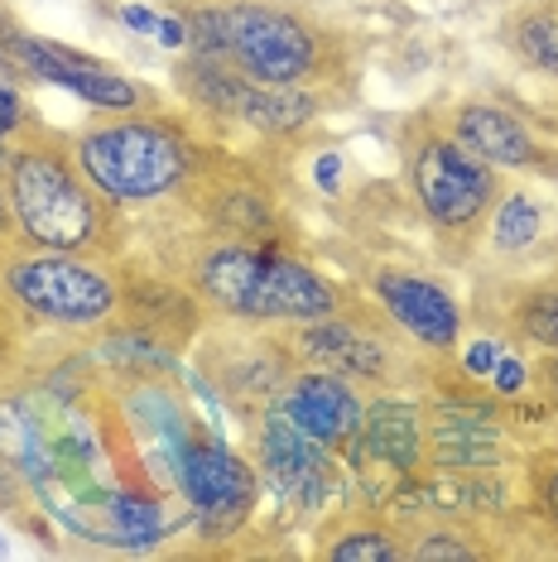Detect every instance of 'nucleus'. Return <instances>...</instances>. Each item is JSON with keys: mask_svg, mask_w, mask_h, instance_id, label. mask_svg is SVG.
Masks as SVG:
<instances>
[{"mask_svg": "<svg viewBox=\"0 0 558 562\" xmlns=\"http://www.w3.org/2000/svg\"><path fill=\"white\" fill-rule=\"evenodd\" d=\"M198 293L212 308L260 323H313L337 308L333 284L294 255L226 246L198 265Z\"/></svg>", "mask_w": 558, "mask_h": 562, "instance_id": "1", "label": "nucleus"}, {"mask_svg": "<svg viewBox=\"0 0 558 562\" xmlns=\"http://www.w3.org/2000/svg\"><path fill=\"white\" fill-rule=\"evenodd\" d=\"M188 44L265 87H294L319 58L309 24L275 5H202L188 15Z\"/></svg>", "mask_w": 558, "mask_h": 562, "instance_id": "2", "label": "nucleus"}, {"mask_svg": "<svg viewBox=\"0 0 558 562\" xmlns=\"http://www.w3.org/2000/svg\"><path fill=\"white\" fill-rule=\"evenodd\" d=\"M78 169L111 202H155L183 183L188 149L159 121H116L78 139Z\"/></svg>", "mask_w": 558, "mask_h": 562, "instance_id": "3", "label": "nucleus"}, {"mask_svg": "<svg viewBox=\"0 0 558 562\" xmlns=\"http://www.w3.org/2000/svg\"><path fill=\"white\" fill-rule=\"evenodd\" d=\"M10 212L40 250H78L97 236V202L58 155L10 159Z\"/></svg>", "mask_w": 558, "mask_h": 562, "instance_id": "4", "label": "nucleus"}, {"mask_svg": "<svg viewBox=\"0 0 558 562\" xmlns=\"http://www.w3.org/2000/svg\"><path fill=\"white\" fill-rule=\"evenodd\" d=\"M5 284L30 313L68 327L101 323L116 308V284L101 270H92V265L72 260V250H40L30 260L10 265Z\"/></svg>", "mask_w": 558, "mask_h": 562, "instance_id": "5", "label": "nucleus"}, {"mask_svg": "<svg viewBox=\"0 0 558 562\" xmlns=\"http://www.w3.org/2000/svg\"><path fill=\"white\" fill-rule=\"evenodd\" d=\"M410 183L424 216L443 232H462L487 212L496 178L491 164L477 159L462 139H424L410 164Z\"/></svg>", "mask_w": 558, "mask_h": 562, "instance_id": "6", "label": "nucleus"}, {"mask_svg": "<svg viewBox=\"0 0 558 562\" xmlns=\"http://www.w3.org/2000/svg\"><path fill=\"white\" fill-rule=\"evenodd\" d=\"M183 82L202 106H217V111H226V116L256 125V131H270V135L299 131V125H309L313 111H319V101H313L309 92L250 82V78H241L236 68H226V63H217V58H202V54L183 68Z\"/></svg>", "mask_w": 558, "mask_h": 562, "instance_id": "7", "label": "nucleus"}, {"mask_svg": "<svg viewBox=\"0 0 558 562\" xmlns=\"http://www.w3.org/2000/svg\"><path fill=\"white\" fill-rule=\"evenodd\" d=\"M174 476H179V491L188 495V505L208 519H246V509L256 505V471L250 462H241L232 447L222 442H183L179 457H174Z\"/></svg>", "mask_w": 558, "mask_h": 562, "instance_id": "8", "label": "nucleus"}, {"mask_svg": "<svg viewBox=\"0 0 558 562\" xmlns=\"http://www.w3.org/2000/svg\"><path fill=\"white\" fill-rule=\"evenodd\" d=\"M275 414L289 418L299 432H309L323 447H351L361 432L366 404L357 400L351 380L333 375V370H303V375H294L279 390Z\"/></svg>", "mask_w": 558, "mask_h": 562, "instance_id": "9", "label": "nucleus"}, {"mask_svg": "<svg viewBox=\"0 0 558 562\" xmlns=\"http://www.w3.org/2000/svg\"><path fill=\"white\" fill-rule=\"evenodd\" d=\"M260 467H265V476H270L275 491L294 505H323L327 491L337 485L333 462H327V447L313 442L309 432H299L279 414H270L260 428Z\"/></svg>", "mask_w": 558, "mask_h": 562, "instance_id": "10", "label": "nucleus"}, {"mask_svg": "<svg viewBox=\"0 0 558 562\" xmlns=\"http://www.w3.org/2000/svg\"><path fill=\"white\" fill-rule=\"evenodd\" d=\"M10 58H15L20 68H30L34 78L68 87L72 97H82L87 106H97V111H131L140 101L135 82H125L121 72H107L101 63L72 54V48H63V44H44V40H30V34H15Z\"/></svg>", "mask_w": 558, "mask_h": 562, "instance_id": "11", "label": "nucleus"}, {"mask_svg": "<svg viewBox=\"0 0 558 562\" xmlns=\"http://www.w3.org/2000/svg\"><path fill=\"white\" fill-rule=\"evenodd\" d=\"M376 299L380 308L395 317V327H404L418 347H453L462 331V313L453 303V293L434 284V279H418L404 270H380L376 274Z\"/></svg>", "mask_w": 558, "mask_h": 562, "instance_id": "12", "label": "nucleus"}, {"mask_svg": "<svg viewBox=\"0 0 558 562\" xmlns=\"http://www.w3.org/2000/svg\"><path fill=\"white\" fill-rule=\"evenodd\" d=\"M299 351L309 356L319 370H333V375H342V380H380L390 370V356H386V347H380L371 331H361L351 323H337L333 313L303 323Z\"/></svg>", "mask_w": 558, "mask_h": 562, "instance_id": "13", "label": "nucleus"}, {"mask_svg": "<svg viewBox=\"0 0 558 562\" xmlns=\"http://www.w3.org/2000/svg\"><path fill=\"white\" fill-rule=\"evenodd\" d=\"M458 139L477 159H487L491 169H525L539 155L529 125L515 111L491 106V101H467L458 111Z\"/></svg>", "mask_w": 558, "mask_h": 562, "instance_id": "14", "label": "nucleus"}, {"mask_svg": "<svg viewBox=\"0 0 558 562\" xmlns=\"http://www.w3.org/2000/svg\"><path fill=\"white\" fill-rule=\"evenodd\" d=\"M351 452H366L386 471H414V462L424 457L418 408L404 400H376L361 414V432H357V442H351Z\"/></svg>", "mask_w": 558, "mask_h": 562, "instance_id": "15", "label": "nucleus"}, {"mask_svg": "<svg viewBox=\"0 0 558 562\" xmlns=\"http://www.w3.org/2000/svg\"><path fill=\"white\" fill-rule=\"evenodd\" d=\"M434 462L453 471H481L505 462L501 428L491 424V408H443L434 418Z\"/></svg>", "mask_w": 558, "mask_h": 562, "instance_id": "16", "label": "nucleus"}, {"mask_svg": "<svg viewBox=\"0 0 558 562\" xmlns=\"http://www.w3.org/2000/svg\"><path fill=\"white\" fill-rule=\"evenodd\" d=\"M544 236V207L529 193H511L501 198L496 207V222H491V240H496V250L515 255L525 246H535V240Z\"/></svg>", "mask_w": 558, "mask_h": 562, "instance_id": "17", "label": "nucleus"}, {"mask_svg": "<svg viewBox=\"0 0 558 562\" xmlns=\"http://www.w3.org/2000/svg\"><path fill=\"white\" fill-rule=\"evenodd\" d=\"M107 515H111V524L121 529V543L145 548V543H155L159 533H164L159 505H155V501H140V495L111 491V495H107Z\"/></svg>", "mask_w": 558, "mask_h": 562, "instance_id": "18", "label": "nucleus"}, {"mask_svg": "<svg viewBox=\"0 0 558 562\" xmlns=\"http://www.w3.org/2000/svg\"><path fill=\"white\" fill-rule=\"evenodd\" d=\"M515 48L529 68L558 78V20L554 15H525L515 24Z\"/></svg>", "mask_w": 558, "mask_h": 562, "instance_id": "19", "label": "nucleus"}, {"mask_svg": "<svg viewBox=\"0 0 558 562\" xmlns=\"http://www.w3.org/2000/svg\"><path fill=\"white\" fill-rule=\"evenodd\" d=\"M327 558H333V562H400L404 548L395 539H386L380 529H361V533L337 539L333 548H327Z\"/></svg>", "mask_w": 558, "mask_h": 562, "instance_id": "20", "label": "nucleus"}, {"mask_svg": "<svg viewBox=\"0 0 558 562\" xmlns=\"http://www.w3.org/2000/svg\"><path fill=\"white\" fill-rule=\"evenodd\" d=\"M107 356L125 370H174V356L159 347V341L140 337V331H121V337L107 341Z\"/></svg>", "mask_w": 558, "mask_h": 562, "instance_id": "21", "label": "nucleus"}, {"mask_svg": "<svg viewBox=\"0 0 558 562\" xmlns=\"http://www.w3.org/2000/svg\"><path fill=\"white\" fill-rule=\"evenodd\" d=\"M121 24L135 34H149V40H159L164 48H183L188 44V20H169L159 15V10L149 5H121Z\"/></svg>", "mask_w": 558, "mask_h": 562, "instance_id": "22", "label": "nucleus"}, {"mask_svg": "<svg viewBox=\"0 0 558 562\" xmlns=\"http://www.w3.org/2000/svg\"><path fill=\"white\" fill-rule=\"evenodd\" d=\"M520 331H525L535 347L558 351V293H535V299L520 308Z\"/></svg>", "mask_w": 558, "mask_h": 562, "instance_id": "23", "label": "nucleus"}, {"mask_svg": "<svg viewBox=\"0 0 558 562\" xmlns=\"http://www.w3.org/2000/svg\"><path fill=\"white\" fill-rule=\"evenodd\" d=\"M477 548L472 543H458V539H443V533H428V539H418L410 548V558L414 562H438V558H453V562H467Z\"/></svg>", "mask_w": 558, "mask_h": 562, "instance_id": "24", "label": "nucleus"}, {"mask_svg": "<svg viewBox=\"0 0 558 562\" xmlns=\"http://www.w3.org/2000/svg\"><path fill=\"white\" fill-rule=\"evenodd\" d=\"M491 385L501 394H520L525 390V366L515 361V356H496V366H491Z\"/></svg>", "mask_w": 558, "mask_h": 562, "instance_id": "25", "label": "nucleus"}, {"mask_svg": "<svg viewBox=\"0 0 558 562\" xmlns=\"http://www.w3.org/2000/svg\"><path fill=\"white\" fill-rule=\"evenodd\" d=\"M337 178H342V155H319L313 159V183L323 188V193H337Z\"/></svg>", "mask_w": 558, "mask_h": 562, "instance_id": "26", "label": "nucleus"}, {"mask_svg": "<svg viewBox=\"0 0 558 562\" xmlns=\"http://www.w3.org/2000/svg\"><path fill=\"white\" fill-rule=\"evenodd\" d=\"M20 116H24V111H20V92H15V87H5V82H0V139H5L10 131H15Z\"/></svg>", "mask_w": 558, "mask_h": 562, "instance_id": "27", "label": "nucleus"}, {"mask_svg": "<svg viewBox=\"0 0 558 562\" xmlns=\"http://www.w3.org/2000/svg\"><path fill=\"white\" fill-rule=\"evenodd\" d=\"M496 347H491V341H477L472 351H467V370H472V375H491V366H496Z\"/></svg>", "mask_w": 558, "mask_h": 562, "instance_id": "28", "label": "nucleus"}, {"mask_svg": "<svg viewBox=\"0 0 558 562\" xmlns=\"http://www.w3.org/2000/svg\"><path fill=\"white\" fill-rule=\"evenodd\" d=\"M539 501H544V509L554 515V524H558V467L549 471V476L539 481Z\"/></svg>", "mask_w": 558, "mask_h": 562, "instance_id": "29", "label": "nucleus"}, {"mask_svg": "<svg viewBox=\"0 0 558 562\" xmlns=\"http://www.w3.org/2000/svg\"><path fill=\"white\" fill-rule=\"evenodd\" d=\"M15 34H20V30H15V20H10L5 10H0V58H10V44H15Z\"/></svg>", "mask_w": 558, "mask_h": 562, "instance_id": "30", "label": "nucleus"}, {"mask_svg": "<svg viewBox=\"0 0 558 562\" xmlns=\"http://www.w3.org/2000/svg\"><path fill=\"white\" fill-rule=\"evenodd\" d=\"M544 375H549V390H554V400H558V351H554V361H549V370H544Z\"/></svg>", "mask_w": 558, "mask_h": 562, "instance_id": "31", "label": "nucleus"}, {"mask_svg": "<svg viewBox=\"0 0 558 562\" xmlns=\"http://www.w3.org/2000/svg\"><path fill=\"white\" fill-rule=\"evenodd\" d=\"M10 226V202H5V193H0V232Z\"/></svg>", "mask_w": 558, "mask_h": 562, "instance_id": "32", "label": "nucleus"}, {"mask_svg": "<svg viewBox=\"0 0 558 562\" xmlns=\"http://www.w3.org/2000/svg\"><path fill=\"white\" fill-rule=\"evenodd\" d=\"M0 169H10V149L5 145H0Z\"/></svg>", "mask_w": 558, "mask_h": 562, "instance_id": "33", "label": "nucleus"}]
</instances>
